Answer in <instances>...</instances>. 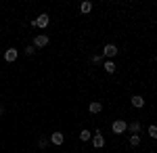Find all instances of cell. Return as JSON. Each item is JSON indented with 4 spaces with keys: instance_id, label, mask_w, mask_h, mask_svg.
Instances as JSON below:
<instances>
[{
    "instance_id": "obj_19",
    "label": "cell",
    "mask_w": 157,
    "mask_h": 153,
    "mask_svg": "<svg viewBox=\"0 0 157 153\" xmlns=\"http://www.w3.org/2000/svg\"><path fill=\"white\" fill-rule=\"evenodd\" d=\"M149 153H155V151H149Z\"/></svg>"
},
{
    "instance_id": "obj_7",
    "label": "cell",
    "mask_w": 157,
    "mask_h": 153,
    "mask_svg": "<svg viewBox=\"0 0 157 153\" xmlns=\"http://www.w3.org/2000/svg\"><path fill=\"white\" fill-rule=\"evenodd\" d=\"M63 141H65L63 132H52V134H50V143H52V145H63Z\"/></svg>"
},
{
    "instance_id": "obj_9",
    "label": "cell",
    "mask_w": 157,
    "mask_h": 153,
    "mask_svg": "<svg viewBox=\"0 0 157 153\" xmlns=\"http://www.w3.org/2000/svg\"><path fill=\"white\" fill-rule=\"evenodd\" d=\"M80 11L84 13V15H88V13L92 11V2H90V0H84V2L80 4Z\"/></svg>"
},
{
    "instance_id": "obj_8",
    "label": "cell",
    "mask_w": 157,
    "mask_h": 153,
    "mask_svg": "<svg viewBox=\"0 0 157 153\" xmlns=\"http://www.w3.org/2000/svg\"><path fill=\"white\" fill-rule=\"evenodd\" d=\"M143 105H145V99H143L140 94H134V96H132V107H136V109H140Z\"/></svg>"
},
{
    "instance_id": "obj_1",
    "label": "cell",
    "mask_w": 157,
    "mask_h": 153,
    "mask_svg": "<svg viewBox=\"0 0 157 153\" xmlns=\"http://www.w3.org/2000/svg\"><path fill=\"white\" fill-rule=\"evenodd\" d=\"M50 23V17L46 15V13H42V15H38L36 19L32 21V27H38V29H44V27H48Z\"/></svg>"
},
{
    "instance_id": "obj_15",
    "label": "cell",
    "mask_w": 157,
    "mask_h": 153,
    "mask_svg": "<svg viewBox=\"0 0 157 153\" xmlns=\"http://www.w3.org/2000/svg\"><path fill=\"white\" fill-rule=\"evenodd\" d=\"M48 143H50V139H46V136H42V139L38 141V147H40V149H46V147H48Z\"/></svg>"
},
{
    "instance_id": "obj_2",
    "label": "cell",
    "mask_w": 157,
    "mask_h": 153,
    "mask_svg": "<svg viewBox=\"0 0 157 153\" xmlns=\"http://www.w3.org/2000/svg\"><path fill=\"white\" fill-rule=\"evenodd\" d=\"M111 130H113V134H124V132L128 130V124H126L124 120H115V122L111 124Z\"/></svg>"
},
{
    "instance_id": "obj_5",
    "label": "cell",
    "mask_w": 157,
    "mask_h": 153,
    "mask_svg": "<svg viewBox=\"0 0 157 153\" xmlns=\"http://www.w3.org/2000/svg\"><path fill=\"white\" fill-rule=\"evenodd\" d=\"M115 55H117V46H115V44H105V48H103V57L113 59Z\"/></svg>"
},
{
    "instance_id": "obj_14",
    "label": "cell",
    "mask_w": 157,
    "mask_h": 153,
    "mask_svg": "<svg viewBox=\"0 0 157 153\" xmlns=\"http://www.w3.org/2000/svg\"><path fill=\"white\" fill-rule=\"evenodd\" d=\"M90 139H92V134H90V130H82V132H80V141L82 143H86V141H90Z\"/></svg>"
},
{
    "instance_id": "obj_10",
    "label": "cell",
    "mask_w": 157,
    "mask_h": 153,
    "mask_svg": "<svg viewBox=\"0 0 157 153\" xmlns=\"http://www.w3.org/2000/svg\"><path fill=\"white\" fill-rule=\"evenodd\" d=\"M88 111H90V113H101V111H103V105H101L98 101H94V103H90Z\"/></svg>"
},
{
    "instance_id": "obj_3",
    "label": "cell",
    "mask_w": 157,
    "mask_h": 153,
    "mask_svg": "<svg viewBox=\"0 0 157 153\" xmlns=\"http://www.w3.org/2000/svg\"><path fill=\"white\" fill-rule=\"evenodd\" d=\"M90 141H92V147H94V149H103V147H105V136L101 134V130L92 134V139H90Z\"/></svg>"
},
{
    "instance_id": "obj_4",
    "label": "cell",
    "mask_w": 157,
    "mask_h": 153,
    "mask_svg": "<svg viewBox=\"0 0 157 153\" xmlns=\"http://www.w3.org/2000/svg\"><path fill=\"white\" fill-rule=\"evenodd\" d=\"M48 44H50V38L46 34H40L34 38V46L36 48H44V46H48Z\"/></svg>"
},
{
    "instance_id": "obj_18",
    "label": "cell",
    "mask_w": 157,
    "mask_h": 153,
    "mask_svg": "<svg viewBox=\"0 0 157 153\" xmlns=\"http://www.w3.org/2000/svg\"><path fill=\"white\" fill-rule=\"evenodd\" d=\"M34 50H36V46H32V44H29V46L25 48V55H27V57H32V55H34Z\"/></svg>"
},
{
    "instance_id": "obj_12",
    "label": "cell",
    "mask_w": 157,
    "mask_h": 153,
    "mask_svg": "<svg viewBox=\"0 0 157 153\" xmlns=\"http://www.w3.org/2000/svg\"><path fill=\"white\" fill-rule=\"evenodd\" d=\"M140 128H143V126H140V122H136V120H134L132 124L128 126V130H130L132 134H138V132H140Z\"/></svg>"
},
{
    "instance_id": "obj_6",
    "label": "cell",
    "mask_w": 157,
    "mask_h": 153,
    "mask_svg": "<svg viewBox=\"0 0 157 153\" xmlns=\"http://www.w3.org/2000/svg\"><path fill=\"white\" fill-rule=\"evenodd\" d=\"M4 61H6V63H15V61H17V48H6Z\"/></svg>"
},
{
    "instance_id": "obj_11",
    "label": "cell",
    "mask_w": 157,
    "mask_h": 153,
    "mask_svg": "<svg viewBox=\"0 0 157 153\" xmlns=\"http://www.w3.org/2000/svg\"><path fill=\"white\" fill-rule=\"evenodd\" d=\"M103 67H105L107 73H113L115 71V61H103Z\"/></svg>"
},
{
    "instance_id": "obj_20",
    "label": "cell",
    "mask_w": 157,
    "mask_h": 153,
    "mask_svg": "<svg viewBox=\"0 0 157 153\" xmlns=\"http://www.w3.org/2000/svg\"><path fill=\"white\" fill-rule=\"evenodd\" d=\"M155 63H157V57H155Z\"/></svg>"
},
{
    "instance_id": "obj_16",
    "label": "cell",
    "mask_w": 157,
    "mask_h": 153,
    "mask_svg": "<svg viewBox=\"0 0 157 153\" xmlns=\"http://www.w3.org/2000/svg\"><path fill=\"white\" fill-rule=\"evenodd\" d=\"M149 136H151V139H157V126H155V124L149 126Z\"/></svg>"
},
{
    "instance_id": "obj_17",
    "label": "cell",
    "mask_w": 157,
    "mask_h": 153,
    "mask_svg": "<svg viewBox=\"0 0 157 153\" xmlns=\"http://www.w3.org/2000/svg\"><path fill=\"white\" fill-rule=\"evenodd\" d=\"M90 63H92V65H101V63H103V57H101V55H94V57L90 59Z\"/></svg>"
},
{
    "instance_id": "obj_13",
    "label": "cell",
    "mask_w": 157,
    "mask_h": 153,
    "mask_svg": "<svg viewBox=\"0 0 157 153\" xmlns=\"http://www.w3.org/2000/svg\"><path fill=\"white\" fill-rule=\"evenodd\" d=\"M128 145H130V147H138V145H140V134H132L130 141H128Z\"/></svg>"
}]
</instances>
